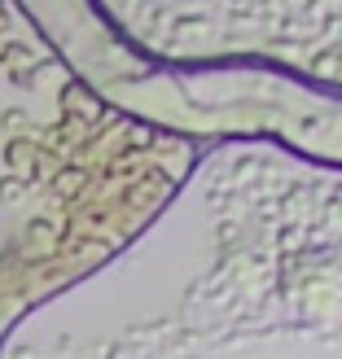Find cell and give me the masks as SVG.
Returning <instances> with one entry per match:
<instances>
[{
	"instance_id": "cell-1",
	"label": "cell",
	"mask_w": 342,
	"mask_h": 359,
	"mask_svg": "<svg viewBox=\"0 0 342 359\" xmlns=\"http://www.w3.org/2000/svg\"><path fill=\"white\" fill-rule=\"evenodd\" d=\"M93 9L140 57L263 62L342 93V0H93Z\"/></svg>"
}]
</instances>
